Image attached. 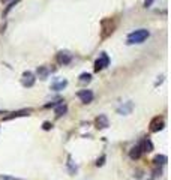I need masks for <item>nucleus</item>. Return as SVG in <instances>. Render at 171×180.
<instances>
[{
	"label": "nucleus",
	"mask_w": 171,
	"mask_h": 180,
	"mask_svg": "<svg viewBox=\"0 0 171 180\" xmlns=\"http://www.w3.org/2000/svg\"><path fill=\"white\" fill-rule=\"evenodd\" d=\"M21 83L24 87H32L35 84V77L32 72H24L23 74V78H21Z\"/></svg>",
	"instance_id": "39448f33"
},
{
	"label": "nucleus",
	"mask_w": 171,
	"mask_h": 180,
	"mask_svg": "<svg viewBox=\"0 0 171 180\" xmlns=\"http://www.w3.org/2000/svg\"><path fill=\"white\" fill-rule=\"evenodd\" d=\"M108 126H110V123H108L107 116L101 114L99 117H96V128H99V129H105V128H108Z\"/></svg>",
	"instance_id": "0eeeda50"
},
{
	"label": "nucleus",
	"mask_w": 171,
	"mask_h": 180,
	"mask_svg": "<svg viewBox=\"0 0 171 180\" xmlns=\"http://www.w3.org/2000/svg\"><path fill=\"white\" fill-rule=\"evenodd\" d=\"M0 180H23V179H17V177H11V176H0Z\"/></svg>",
	"instance_id": "dca6fc26"
},
{
	"label": "nucleus",
	"mask_w": 171,
	"mask_h": 180,
	"mask_svg": "<svg viewBox=\"0 0 171 180\" xmlns=\"http://www.w3.org/2000/svg\"><path fill=\"white\" fill-rule=\"evenodd\" d=\"M164 119L162 117H155L153 120H152V123H150V131L152 132H158V131H161L162 128H164Z\"/></svg>",
	"instance_id": "423d86ee"
},
{
	"label": "nucleus",
	"mask_w": 171,
	"mask_h": 180,
	"mask_svg": "<svg viewBox=\"0 0 171 180\" xmlns=\"http://www.w3.org/2000/svg\"><path fill=\"white\" fill-rule=\"evenodd\" d=\"M5 2H6V0H5Z\"/></svg>",
	"instance_id": "aec40b11"
},
{
	"label": "nucleus",
	"mask_w": 171,
	"mask_h": 180,
	"mask_svg": "<svg viewBox=\"0 0 171 180\" xmlns=\"http://www.w3.org/2000/svg\"><path fill=\"white\" fill-rule=\"evenodd\" d=\"M140 147H141V152H147V153L153 150V144H152V141L149 138H144L141 141V144H140Z\"/></svg>",
	"instance_id": "6e6552de"
},
{
	"label": "nucleus",
	"mask_w": 171,
	"mask_h": 180,
	"mask_svg": "<svg viewBox=\"0 0 171 180\" xmlns=\"http://www.w3.org/2000/svg\"><path fill=\"white\" fill-rule=\"evenodd\" d=\"M108 63H110V59H108V56L105 53H102L99 56V59L95 62V71L99 72L101 69H104L105 66H108Z\"/></svg>",
	"instance_id": "f03ea898"
},
{
	"label": "nucleus",
	"mask_w": 171,
	"mask_h": 180,
	"mask_svg": "<svg viewBox=\"0 0 171 180\" xmlns=\"http://www.w3.org/2000/svg\"><path fill=\"white\" fill-rule=\"evenodd\" d=\"M66 86H68V81H66V80H59V81L53 83L51 89H53V90H56V92H60V90L65 89Z\"/></svg>",
	"instance_id": "1a4fd4ad"
},
{
	"label": "nucleus",
	"mask_w": 171,
	"mask_h": 180,
	"mask_svg": "<svg viewBox=\"0 0 171 180\" xmlns=\"http://www.w3.org/2000/svg\"><path fill=\"white\" fill-rule=\"evenodd\" d=\"M90 80H92V75L87 74V72H84V74L80 75V83H89Z\"/></svg>",
	"instance_id": "2eb2a0df"
},
{
	"label": "nucleus",
	"mask_w": 171,
	"mask_h": 180,
	"mask_svg": "<svg viewBox=\"0 0 171 180\" xmlns=\"http://www.w3.org/2000/svg\"><path fill=\"white\" fill-rule=\"evenodd\" d=\"M51 128H53V125L50 122H45V123H44V129H45V131H48V129H51Z\"/></svg>",
	"instance_id": "6ab92c4d"
},
{
	"label": "nucleus",
	"mask_w": 171,
	"mask_h": 180,
	"mask_svg": "<svg viewBox=\"0 0 171 180\" xmlns=\"http://www.w3.org/2000/svg\"><path fill=\"white\" fill-rule=\"evenodd\" d=\"M48 75H50V71H48L47 66H39V68H38V77H39L41 80L48 78Z\"/></svg>",
	"instance_id": "9b49d317"
},
{
	"label": "nucleus",
	"mask_w": 171,
	"mask_h": 180,
	"mask_svg": "<svg viewBox=\"0 0 171 180\" xmlns=\"http://www.w3.org/2000/svg\"><path fill=\"white\" fill-rule=\"evenodd\" d=\"M66 111H68V107L63 104V101H60V102L57 104V108H56V116H57V117H60V116L66 114Z\"/></svg>",
	"instance_id": "9d476101"
},
{
	"label": "nucleus",
	"mask_w": 171,
	"mask_h": 180,
	"mask_svg": "<svg viewBox=\"0 0 171 180\" xmlns=\"http://www.w3.org/2000/svg\"><path fill=\"white\" fill-rule=\"evenodd\" d=\"M141 153H143V152H141V147H140V144H138V146H135V147H132V149H131L129 156H131L132 159H138V158L141 156Z\"/></svg>",
	"instance_id": "f8f14e48"
},
{
	"label": "nucleus",
	"mask_w": 171,
	"mask_h": 180,
	"mask_svg": "<svg viewBox=\"0 0 171 180\" xmlns=\"http://www.w3.org/2000/svg\"><path fill=\"white\" fill-rule=\"evenodd\" d=\"M153 2H155V0H144V6H146V8H150Z\"/></svg>",
	"instance_id": "a211bd4d"
},
{
	"label": "nucleus",
	"mask_w": 171,
	"mask_h": 180,
	"mask_svg": "<svg viewBox=\"0 0 171 180\" xmlns=\"http://www.w3.org/2000/svg\"><path fill=\"white\" fill-rule=\"evenodd\" d=\"M149 30H146V29H138L135 32H132V33H129L128 35V44H141V42H144L147 38H149Z\"/></svg>",
	"instance_id": "f257e3e1"
},
{
	"label": "nucleus",
	"mask_w": 171,
	"mask_h": 180,
	"mask_svg": "<svg viewBox=\"0 0 171 180\" xmlns=\"http://www.w3.org/2000/svg\"><path fill=\"white\" fill-rule=\"evenodd\" d=\"M72 60V54L69 51H59L57 53V63L59 65H68Z\"/></svg>",
	"instance_id": "7ed1b4c3"
},
{
	"label": "nucleus",
	"mask_w": 171,
	"mask_h": 180,
	"mask_svg": "<svg viewBox=\"0 0 171 180\" xmlns=\"http://www.w3.org/2000/svg\"><path fill=\"white\" fill-rule=\"evenodd\" d=\"M153 162L156 164V165H164V164H167V156H164V155H158L156 158L153 159Z\"/></svg>",
	"instance_id": "4468645a"
},
{
	"label": "nucleus",
	"mask_w": 171,
	"mask_h": 180,
	"mask_svg": "<svg viewBox=\"0 0 171 180\" xmlns=\"http://www.w3.org/2000/svg\"><path fill=\"white\" fill-rule=\"evenodd\" d=\"M132 107H134V105H132L131 102H128V104H126L125 107H120L119 110H117V111H119L120 114H128V113H131V110H132Z\"/></svg>",
	"instance_id": "ddd939ff"
},
{
	"label": "nucleus",
	"mask_w": 171,
	"mask_h": 180,
	"mask_svg": "<svg viewBox=\"0 0 171 180\" xmlns=\"http://www.w3.org/2000/svg\"><path fill=\"white\" fill-rule=\"evenodd\" d=\"M104 161H105V156H101V159H98V161H96V167H101V165H104Z\"/></svg>",
	"instance_id": "f3484780"
},
{
	"label": "nucleus",
	"mask_w": 171,
	"mask_h": 180,
	"mask_svg": "<svg viewBox=\"0 0 171 180\" xmlns=\"http://www.w3.org/2000/svg\"><path fill=\"white\" fill-rule=\"evenodd\" d=\"M78 98L81 99L83 104H89L93 101V92L92 90H80L78 92Z\"/></svg>",
	"instance_id": "20e7f679"
}]
</instances>
